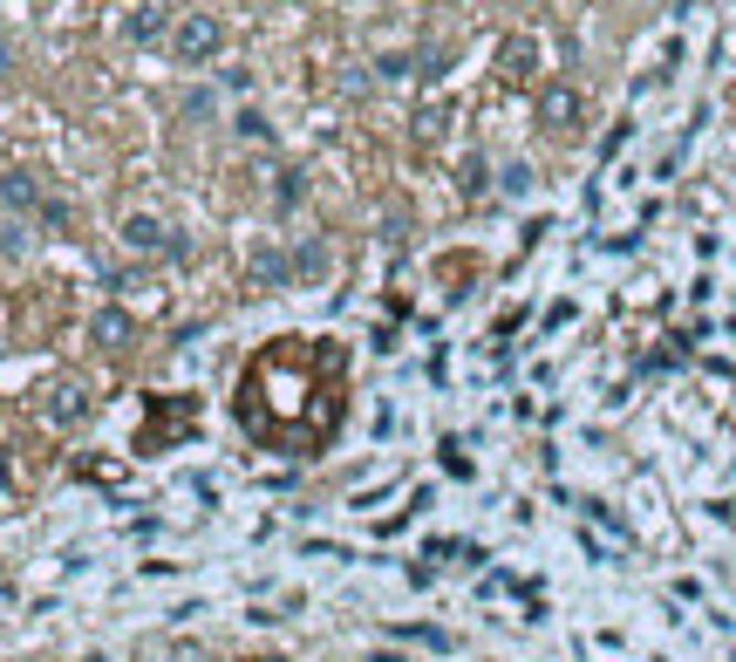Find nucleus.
<instances>
[{"label": "nucleus", "instance_id": "nucleus-1", "mask_svg": "<svg viewBox=\"0 0 736 662\" xmlns=\"http://www.w3.org/2000/svg\"><path fill=\"white\" fill-rule=\"evenodd\" d=\"M171 49H178V62H212V55L225 49V28H219L212 14H185V21H178V42H171Z\"/></svg>", "mask_w": 736, "mask_h": 662}, {"label": "nucleus", "instance_id": "nucleus-2", "mask_svg": "<svg viewBox=\"0 0 736 662\" xmlns=\"http://www.w3.org/2000/svg\"><path fill=\"white\" fill-rule=\"evenodd\" d=\"M123 246H130V253H178V240L164 232L157 212H130V219H123Z\"/></svg>", "mask_w": 736, "mask_h": 662}, {"label": "nucleus", "instance_id": "nucleus-3", "mask_svg": "<svg viewBox=\"0 0 736 662\" xmlns=\"http://www.w3.org/2000/svg\"><path fill=\"white\" fill-rule=\"evenodd\" d=\"M539 116H546L553 130H572V124H580V116H587V96L572 90V83H553V90L539 96Z\"/></svg>", "mask_w": 736, "mask_h": 662}, {"label": "nucleus", "instance_id": "nucleus-4", "mask_svg": "<svg viewBox=\"0 0 736 662\" xmlns=\"http://www.w3.org/2000/svg\"><path fill=\"white\" fill-rule=\"evenodd\" d=\"M0 191H8V206H28V212H49V219L62 225V206H41V191H34V178H28V171H8V178H0Z\"/></svg>", "mask_w": 736, "mask_h": 662}, {"label": "nucleus", "instance_id": "nucleus-5", "mask_svg": "<svg viewBox=\"0 0 736 662\" xmlns=\"http://www.w3.org/2000/svg\"><path fill=\"white\" fill-rule=\"evenodd\" d=\"M82 410H90V403H82V389H75V382H55V389H49V403H41V417H49V423H75Z\"/></svg>", "mask_w": 736, "mask_h": 662}, {"label": "nucleus", "instance_id": "nucleus-6", "mask_svg": "<svg viewBox=\"0 0 736 662\" xmlns=\"http://www.w3.org/2000/svg\"><path fill=\"white\" fill-rule=\"evenodd\" d=\"M90 335H96L103 348H123V341H130V315H123V307H103V315L90 322Z\"/></svg>", "mask_w": 736, "mask_h": 662}, {"label": "nucleus", "instance_id": "nucleus-7", "mask_svg": "<svg viewBox=\"0 0 736 662\" xmlns=\"http://www.w3.org/2000/svg\"><path fill=\"white\" fill-rule=\"evenodd\" d=\"M253 281L260 287H286V281H294V260H286V253H260L253 260Z\"/></svg>", "mask_w": 736, "mask_h": 662}, {"label": "nucleus", "instance_id": "nucleus-8", "mask_svg": "<svg viewBox=\"0 0 736 662\" xmlns=\"http://www.w3.org/2000/svg\"><path fill=\"white\" fill-rule=\"evenodd\" d=\"M123 34H130V42H157V34H164V8H137L130 21H123Z\"/></svg>", "mask_w": 736, "mask_h": 662}, {"label": "nucleus", "instance_id": "nucleus-9", "mask_svg": "<svg viewBox=\"0 0 736 662\" xmlns=\"http://www.w3.org/2000/svg\"><path fill=\"white\" fill-rule=\"evenodd\" d=\"M294 274H301V281H320V274H327V246H314V240H307V246L294 253Z\"/></svg>", "mask_w": 736, "mask_h": 662}, {"label": "nucleus", "instance_id": "nucleus-10", "mask_svg": "<svg viewBox=\"0 0 736 662\" xmlns=\"http://www.w3.org/2000/svg\"><path fill=\"white\" fill-rule=\"evenodd\" d=\"M232 130H239V137H266V116H260V109H239Z\"/></svg>", "mask_w": 736, "mask_h": 662}, {"label": "nucleus", "instance_id": "nucleus-11", "mask_svg": "<svg viewBox=\"0 0 736 662\" xmlns=\"http://www.w3.org/2000/svg\"><path fill=\"white\" fill-rule=\"evenodd\" d=\"M14 69V42H8V28H0V75Z\"/></svg>", "mask_w": 736, "mask_h": 662}]
</instances>
